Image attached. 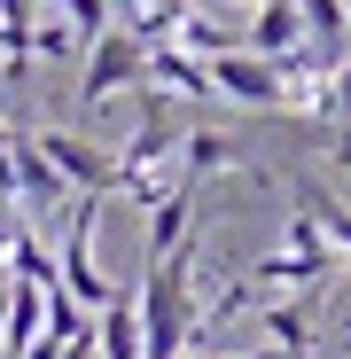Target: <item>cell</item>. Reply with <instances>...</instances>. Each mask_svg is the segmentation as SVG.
<instances>
[{
    "instance_id": "2",
    "label": "cell",
    "mask_w": 351,
    "mask_h": 359,
    "mask_svg": "<svg viewBox=\"0 0 351 359\" xmlns=\"http://www.w3.org/2000/svg\"><path fill=\"white\" fill-rule=\"evenodd\" d=\"M149 79V39L125 24V32H102L94 47H86V79H78V109H102L109 94H125V86H141Z\"/></svg>"
},
{
    "instance_id": "14",
    "label": "cell",
    "mask_w": 351,
    "mask_h": 359,
    "mask_svg": "<svg viewBox=\"0 0 351 359\" xmlns=\"http://www.w3.org/2000/svg\"><path fill=\"white\" fill-rule=\"evenodd\" d=\"M0 359H8V351H0Z\"/></svg>"
},
{
    "instance_id": "12",
    "label": "cell",
    "mask_w": 351,
    "mask_h": 359,
    "mask_svg": "<svg viewBox=\"0 0 351 359\" xmlns=\"http://www.w3.org/2000/svg\"><path fill=\"white\" fill-rule=\"evenodd\" d=\"M47 8H63V16H71L78 32H86V47H94V39L109 32V0H47Z\"/></svg>"
},
{
    "instance_id": "10",
    "label": "cell",
    "mask_w": 351,
    "mask_h": 359,
    "mask_svg": "<svg viewBox=\"0 0 351 359\" xmlns=\"http://www.w3.org/2000/svg\"><path fill=\"white\" fill-rule=\"evenodd\" d=\"M266 336L281 351H312V313L305 305H266Z\"/></svg>"
},
{
    "instance_id": "4",
    "label": "cell",
    "mask_w": 351,
    "mask_h": 359,
    "mask_svg": "<svg viewBox=\"0 0 351 359\" xmlns=\"http://www.w3.org/2000/svg\"><path fill=\"white\" fill-rule=\"evenodd\" d=\"M305 39H312L305 0H258V16H250V32H242V47H258V55H297Z\"/></svg>"
},
{
    "instance_id": "1",
    "label": "cell",
    "mask_w": 351,
    "mask_h": 359,
    "mask_svg": "<svg viewBox=\"0 0 351 359\" xmlns=\"http://www.w3.org/2000/svg\"><path fill=\"white\" fill-rule=\"evenodd\" d=\"M172 149H180V133H172V109H164V86L141 102V126H133V141H125V156H117V188L109 196H133V203H164L180 180H164V164H172Z\"/></svg>"
},
{
    "instance_id": "8",
    "label": "cell",
    "mask_w": 351,
    "mask_h": 359,
    "mask_svg": "<svg viewBox=\"0 0 351 359\" xmlns=\"http://www.w3.org/2000/svg\"><path fill=\"white\" fill-rule=\"evenodd\" d=\"M180 172H195V180H211V172H242V180H266L242 149H234L226 133H211V126H195L188 141H180Z\"/></svg>"
},
{
    "instance_id": "9",
    "label": "cell",
    "mask_w": 351,
    "mask_h": 359,
    "mask_svg": "<svg viewBox=\"0 0 351 359\" xmlns=\"http://www.w3.org/2000/svg\"><path fill=\"white\" fill-rule=\"evenodd\" d=\"M297 203H305V211H312V219H320V226L336 234V250L351 258V203H343V196H328L312 172H297Z\"/></svg>"
},
{
    "instance_id": "6",
    "label": "cell",
    "mask_w": 351,
    "mask_h": 359,
    "mask_svg": "<svg viewBox=\"0 0 351 359\" xmlns=\"http://www.w3.org/2000/svg\"><path fill=\"white\" fill-rule=\"evenodd\" d=\"M39 336H47V289L16 273V289H8V320H0V351H8V359H24Z\"/></svg>"
},
{
    "instance_id": "7",
    "label": "cell",
    "mask_w": 351,
    "mask_h": 359,
    "mask_svg": "<svg viewBox=\"0 0 351 359\" xmlns=\"http://www.w3.org/2000/svg\"><path fill=\"white\" fill-rule=\"evenodd\" d=\"M102 359H149V336H141V289H117L102 305Z\"/></svg>"
},
{
    "instance_id": "11",
    "label": "cell",
    "mask_w": 351,
    "mask_h": 359,
    "mask_svg": "<svg viewBox=\"0 0 351 359\" xmlns=\"http://www.w3.org/2000/svg\"><path fill=\"white\" fill-rule=\"evenodd\" d=\"M8 266H16L24 281H39V289H55V281H63V266H55V258H47V243H39V234H32V226L16 234V250H8Z\"/></svg>"
},
{
    "instance_id": "5",
    "label": "cell",
    "mask_w": 351,
    "mask_h": 359,
    "mask_svg": "<svg viewBox=\"0 0 351 359\" xmlns=\"http://www.w3.org/2000/svg\"><path fill=\"white\" fill-rule=\"evenodd\" d=\"M39 149L71 172V188H117V156H102L86 133H39Z\"/></svg>"
},
{
    "instance_id": "13",
    "label": "cell",
    "mask_w": 351,
    "mask_h": 359,
    "mask_svg": "<svg viewBox=\"0 0 351 359\" xmlns=\"http://www.w3.org/2000/svg\"><path fill=\"white\" fill-rule=\"evenodd\" d=\"M117 8H125V16H149V8H156V0H117Z\"/></svg>"
},
{
    "instance_id": "3",
    "label": "cell",
    "mask_w": 351,
    "mask_h": 359,
    "mask_svg": "<svg viewBox=\"0 0 351 359\" xmlns=\"http://www.w3.org/2000/svg\"><path fill=\"white\" fill-rule=\"evenodd\" d=\"M149 79H156L164 94H188V102H211V94H219L211 55H195L188 39H180V47H172V39H156V47H149Z\"/></svg>"
}]
</instances>
